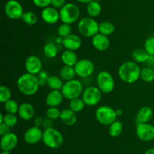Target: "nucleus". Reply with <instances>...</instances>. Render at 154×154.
Returning <instances> with one entry per match:
<instances>
[{
	"mask_svg": "<svg viewBox=\"0 0 154 154\" xmlns=\"http://www.w3.org/2000/svg\"><path fill=\"white\" fill-rule=\"evenodd\" d=\"M40 86L37 75H33L29 72L22 74L17 81L18 90L26 96H32L35 95Z\"/></svg>",
	"mask_w": 154,
	"mask_h": 154,
	"instance_id": "obj_1",
	"label": "nucleus"
},
{
	"mask_svg": "<svg viewBox=\"0 0 154 154\" xmlns=\"http://www.w3.org/2000/svg\"><path fill=\"white\" fill-rule=\"evenodd\" d=\"M141 70V69L138 63L134 60H127L120 66L118 69V75L124 82L132 84L139 79Z\"/></svg>",
	"mask_w": 154,
	"mask_h": 154,
	"instance_id": "obj_2",
	"label": "nucleus"
},
{
	"mask_svg": "<svg viewBox=\"0 0 154 154\" xmlns=\"http://www.w3.org/2000/svg\"><path fill=\"white\" fill-rule=\"evenodd\" d=\"M42 141L44 144L51 149H58L63 144L64 138L62 133L54 127L45 128L43 131Z\"/></svg>",
	"mask_w": 154,
	"mask_h": 154,
	"instance_id": "obj_3",
	"label": "nucleus"
},
{
	"mask_svg": "<svg viewBox=\"0 0 154 154\" xmlns=\"http://www.w3.org/2000/svg\"><path fill=\"white\" fill-rule=\"evenodd\" d=\"M84 90L81 82L76 79H74L70 81L66 82L63 84L61 91L64 96V98L71 101L75 98H80V96L82 95Z\"/></svg>",
	"mask_w": 154,
	"mask_h": 154,
	"instance_id": "obj_4",
	"label": "nucleus"
},
{
	"mask_svg": "<svg viewBox=\"0 0 154 154\" xmlns=\"http://www.w3.org/2000/svg\"><path fill=\"white\" fill-rule=\"evenodd\" d=\"M99 25L97 21L91 17H86L79 21L78 24V30L80 34L84 37L93 38L99 33Z\"/></svg>",
	"mask_w": 154,
	"mask_h": 154,
	"instance_id": "obj_5",
	"label": "nucleus"
},
{
	"mask_svg": "<svg viewBox=\"0 0 154 154\" xmlns=\"http://www.w3.org/2000/svg\"><path fill=\"white\" fill-rule=\"evenodd\" d=\"M60 21L63 24H73L80 17L79 8L74 3H66L60 10Z\"/></svg>",
	"mask_w": 154,
	"mask_h": 154,
	"instance_id": "obj_6",
	"label": "nucleus"
},
{
	"mask_svg": "<svg viewBox=\"0 0 154 154\" xmlns=\"http://www.w3.org/2000/svg\"><path fill=\"white\" fill-rule=\"evenodd\" d=\"M117 115L116 110L109 106H101L96 110V120L103 125H110L117 120Z\"/></svg>",
	"mask_w": 154,
	"mask_h": 154,
	"instance_id": "obj_7",
	"label": "nucleus"
},
{
	"mask_svg": "<svg viewBox=\"0 0 154 154\" xmlns=\"http://www.w3.org/2000/svg\"><path fill=\"white\" fill-rule=\"evenodd\" d=\"M96 84L99 90L104 94H109L114 91L115 81L113 75L106 70H102L98 73Z\"/></svg>",
	"mask_w": 154,
	"mask_h": 154,
	"instance_id": "obj_8",
	"label": "nucleus"
},
{
	"mask_svg": "<svg viewBox=\"0 0 154 154\" xmlns=\"http://www.w3.org/2000/svg\"><path fill=\"white\" fill-rule=\"evenodd\" d=\"M102 98V92L97 86H89L83 91L81 98L85 104L89 107H93L100 103Z\"/></svg>",
	"mask_w": 154,
	"mask_h": 154,
	"instance_id": "obj_9",
	"label": "nucleus"
},
{
	"mask_svg": "<svg viewBox=\"0 0 154 154\" xmlns=\"http://www.w3.org/2000/svg\"><path fill=\"white\" fill-rule=\"evenodd\" d=\"M76 75L81 78H87L93 75L95 70V65L89 59H81L74 66Z\"/></svg>",
	"mask_w": 154,
	"mask_h": 154,
	"instance_id": "obj_10",
	"label": "nucleus"
},
{
	"mask_svg": "<svg viewBox=\"0 0 154 154\" xmlns=\"http://www.w3.org/2000/svg\"><path fill=\"white\" fill-rule=\"evenodd\" d=\"M5 13L9 19L18 20L22 18L24 11L17 0H9L5 5Z\"/></svg>",
	"mask_w": 154,
	"mask_h": 154,
	"instance_id": "obj_11",
	"label": "nucleus"
},
{
	"mask_svg": "<svg viewBox=\"0 0 154 154\" xmlns=\"http://www.w3.org/2000/svg\"><path fill=\"white\" fill-rule=\"evenodd\" d=\"M135 133L139 140L144 142L151 141L154 139V125L149 122L138 123L135 128Z\"/></svg>",
	"mask_w": 154,
	"mask_h": 154,
	"instance_id": "obj_12",
	"label": "nucleus"
},
{
	"mask_svg": "<svg viewBox=\"0 0 154 154\" xmlns=\"http://www.w3.org/2000/svg\"><path fill=\"white\" fill-rule=\"evenodd\" d=\"M43 131L40 127L32 126L25 131L23 134V140L28 144H35L42 140Z\"/></svg>",
	"mask_w": 154,
	"mask_h": 154,
	"instance_id": "obj_13",
	"label": "nucleus"
},
{
	"mask_svg": "<svg viewBox=\"0 0 154 154\" xmlns=\"http://www.w3.org/2000/svg\"><path fill=\"white\" fill-rule=\"evenodd\" d=\"M25 69L26 72L38 75L42 70V61L35 55L29 56L25 61Z\"/></svg>",
	"mask_w": 154,
	"mask_h": 154,
	"instance_id": "obj_14",
	"label": "nucleus"
},
{
	"mask_svg": "<svg viewBox=\"0 0 154 154\" xmlns=\"http://www.w3.org/2000/svg\"><path fill=\"white\" fill-rule=\"evenodd\" d=\"M41 15L44 22L48 24H55L60 20V11L52 6L43 8Z\"/></svg>",
	"mask_w": 154,
	"mask_h": 154,
	"instance_id": "obj_15",
	"label": "nucleus"
},
{
	"mask_svg": "<svg viewBox=\"0 0 154 154\" xmlns=\"http://www.w3.org/2000/svg\"><path fill=\"white\" fill-rule=\"evenodd\" d=\"M18 143V137L14 133L10 132L2 136L0 140V147L2 150L11 151Z\"/></svg>",
	"mask_w": 154,
	"mask_h": 154,
	"instance_id": "obj_16",
	"label": "nucleus"
},
{
	"mask_svg": "<svg viewBox=\"0 0 154 154\" xmlns=\"http://www.w3.org/2000/svg\"><path fill=\"white\" fill-rule=\"evenodd\" d=\"M110 44H111V42L108 36L102 33H97L92 38V45L97 51H106L110 47Z\"/></svg>",
	"mask_w": 154,
	"mask_h": 154,
	"instance_id": "obj_17",
	"label": "nucleus"
},
{
	"mask_svg": "<svg viewBox=\"0 0 154 154\" xmlns=\"http://www.w3.org/2000/svg\"><path fill=\"white\" fill-rule=\"evenodd\" d=\"M63 96L60 90H51L47 95L45 103L49 107H58L63 103Z\"/></svg>",
	"mask_w": 154,
	"mask_h": 154,
	"instance_id": "obj_18",
	"label": "nucleus"
},
{
	"mask_svg": "<svg viewBox=\"0 0 154 154\" xmlns=\"http://www.w3.org/2000/svg\"><path fill=\"white\" fill-rule=\"evenodd\" d=\"M81 39L78 35L71 34L66 36L63 39V45L66 50H71V51H77L79 49L81 46Z\"/></svg>",
	"mask_w": 154,
	"mask_h": 154,
	"instance_id": "obj_19",
	"label": "nucleus"
},
{
	"mask_svg": "<svg viewBox=\"0 0 154 154\" xmlns=\"http://www.w3.org/2000/svg\"><path fill=\"white\" fill-rule=\"evenodd\" d=\"M17 113L23 120L29 121L35 117L34 107L29 103H23L20 105Z\"/></svg>",
	"mask_w": 154,
	"mask_h": 154,
	"instance_id": "obj_20",
	"label": "nucleus"
},
{
	"mask_svg": "<svg viewBox=\"0 0 154 154\" xmlns=\"http://www.w3.org/2000/svg\"><path fill=\"white\" fill-rule=\"evenodd\" d=\"M60 119L63 124L68 126H72L78 121V116L77 113L72 111L70 108H66L61 110Z\"/></svg>",
	"mask_w": 154,
	"mask_h": 154,
	"instance_id": "obj_21",
	"label": "nucleus"
},
{
	"mask_svg": "<svg viewBox=\"0 0 154 154\" xmlns=\"http://www.w3.org/2000/svg\"><path fill=\"white\" fill-rule=\"evenodd\" d=\"M153 116V110L148 106L142 107L138 111L136 115V121L138 123H147L152 119Z\"/></svg>",
	"mask_w": 154,
	"mask_h": 154,
	"instance_id": "obj_22",
	"label": "nucleus"
},
{
	"mask_svg": "<svg viewBox=\"0 0 154 154\" xmlns=\"http://www.w3.org/2000/svg\"><path fill=\"white\" fill-rule=\"evenodd\" d=\"M61 60L64 65L75 66L79 60H78V54L75 51L66 49L62 53Z\"/></svg>",
	"mask_w": 154,
	"mask_h": 154,
	"instance_id": "obj_23",
	"label": "nucleus"
},
{
	"mask_svg": "<svg viewBox=\"0 0 154 154\" xmlns=\"http://www.w3.org/2000/svg\"><path fill=\"white\" fill-rule=\"evenodd\" d=\"M59 75H60V78L65 82H68L74 79L75 75H77L75 67L74 66H67V65H64L60 69Z\"/></svg>",
	"mask_w": 154,
	"mask_h": 154,
	"instance_id": "obj_24",
	"label": "nucleus"
},
{
	"mask_svg": "<svg viewBox=\"0 0 154 154\" xmlns=\"http://www.w3.org/2000/svg\"><path fill=\"white\" fill-rule=\"evenodd\" d=\"M87 11L89 16L91 17V18H97L98 16L100 15L101 12H102V6L97 0H94V1L87 4Z\"/></svg>",
	"mask_w": 154,
	"mask_h": 154,
	"instance_id": "obj_25",
	"label": "nucleus"
},
{
	"mask_svg": "<svg viewBox=\"0 0 154 154\" xmlns=\"http://www.w3.org/2000/svg\"><path fill=\"white\" fill-rule=\"evenodd\" d=\"M132 56L134 61L138 63H141L147 62L150 55L147 54L144 48H136L133 51Z\"/></svg>",
	"mask_w": 154,
	"mask_h": 154,
	"instance_id": "obj_26",
	"label": "nucleus"
},
{
	"mask_svg": "<svg viewBox=\"0 0 154 154\" xmlns=\"http://www.w3.org/2000/svg\"><path fill=\"white\" fill-rule=\"evenodd\" d=\"M63 80L57 75H50L48 78L47 85L51 90H60L63 86Z\"/></svg>",
	"mask_w": 154,
	"mask_h": 154,
	"instance_id": "obj_27",
	"label": "nucleus"
},
{
	"mask_svg": "<svg viewBox=\"0 0 154 154\" xmlns=\"http://www.w3.org/2000/svg\"><path fill=\"white\" fill-rule=\"evenodd\" d=\"M58 48L54 42H48L43 47L44 54L48 58H54L58 54Z\"/></svg>",
	"mask_w": 154,
	"mask_h": 154,
	"instance_id": "obj_28",
	"label": "nucleus"
},
{
	"mask_svg": "<svg viewBox=\"0 0 154 154\" xmlns=\"http://www.w3.org/2000/svg\"><path fill=\"white\" fill-rule=\"evenodd\" d=\"M123 123L120 120H116L112 124L109 125L108 128V134L112 137H117L123 132Z\"/></svg>",
	"mask_w": 154,
	"mask_h": 154,
	"instance_id": "obj_29",
	"label": "nucleus"
},
{
	"mask_svg": "<svg viewBox=\"0 0 154 154\" xmlns=\"http://www.w3.org/2000/svg\"><path fill=\"white\" fill-rule=\"evenodd\" d=\"M114 30H115V27L114 24L110 21H102L99 25V33L107 36L113 34Z\"/></svg>",
	"mask_w": 154,
	"mask_h": 154,
	"instance_id": "obj_30",
	"label": "nucleus"
},
{
	"mask_svg": "<svg viewBox=\"0 0 154 154\" xmlns=\"http://www.w3.org/2000/svg\"><path fill=\"white\" fill-rule=\"evenodd\" d=\"M86 104L84 102L82 98H77L75 99H72L69 101V108H70L72 111L75 113H78L82 111L85 107Z\"/></svg>",
	"mask_w": 154,
	"mask_h": 154,
	"instance_id": "obj_31",
	"label": "nucleus"
},
{
	"mask_svg": "<svg viewBox=\"0 0 154 154\" xmlns=\"http://www.w3.org/2000/svg\"><path fill=\"white\" fill-rule=\"evenodd\" d=\"M140 78L145 82H152L154 80V70L150 67L143 68L141 70Z\"/></svg>",
	"mask_w": 154,
	"mask_h": 154,
	"instance_id": "obj_32",
	"label": "nucleus"
},
{
	"mask_svg": "<svg viewBox=\"0 0 154 154\" xmlns=\"http://www.w3.org/2000/svg\"><path fill=\"white\" fill-rule=\"evenodd\" d=\"M21 19L24 21L25 24L27 25L32 26L37 23L38 17L36 14H35L33 11H25L23 14Z\"/></svg>",
	"mask_w": 154,
	"mask_h": 154,
	"instance_id": "obj_33",
	"label": "nucleus"
},
{
	"mask_svg": "<svg viewBox=\"0 0 154 154\" xmlns=\"http://www.w3.org/2000/svg\"><path fill=\"white\" fill-rule=\"evenodd\" d=\"M4 107L6 113L16 114V113H18L20 105L16 101H14L13 99H11L9 101H8L6 103H5Z\"/></svg>",
	"mask_w": 154,
	"mask_h": 154,
	"instance_id": "obj_34",
	"label": "nucleus"
},
{
	"mask_svg": "<svg viewBox=\"0 0 154 154\" xmlns=\"http://www.w3.org/2000/svg\"><path fill=\"white\" fill-rule=\"evenodd\" d=\"M72 26L71 24H60L57 29V34L60 37L62 38H66V36H69L72 34Z\"/></svg>",
	"mask_w": 154,
	"mask_h": 154,
	"instance_id": "obj_35",
	"label": "nucleus"
},
{
	"mask_svg": "<svg viewBox=\"0 0 154 154\" xmlns=\"http://www.w3.org/2000/svg\"><path fill=\"white\" fill-rule=\"evenodd\" d=\"M11 99V91L8 87L2 85L0 87V102L5 104Z\"/></svg>",
	"mask_w": 154,
	"mask_h": 154,
	"instance_id": "obj_36",
	"label": "nucleus"
},
{
	"mask_svg": "<svg viewBox=\"0 0 154 154\" xmlns=\"http://www.w3.org/2000/svg\"><path fill=\"white\" fill-rule=\"evenodd\" d=\"M60 113H61V111L58 107H49L46 110L45 115L48 119H51V120H56V119H60Z\"/></svg>",
	"mask_w": 154,
	"mask_h": 154,
	"instance_id": "obj_37",
	"label": "nucleus"
},
{
	"mask_svg": "<svg viewBox=\"0 0 154 154\" xmlns=\"http://www.w3.org/2000/svg\"><path fill=\"white\" fill-rule=\"evenodd\" d=\"M17 117L16 114H13V113H6L4 115V119H3L2 123L6 124L10 127H14L17 123Z\"/></svg>",
	"mask_w": 154,
	"mask_h": 154,
	"instance_id": "obj_38",
	"label": "nucleus"
},
{
	"mask_svg": "<svg viewBox=\"0 0 154 154\" xmlns=\"http://www.w3.org/2000/svg\"><path fill=\"white\" fill-rule=\"evenodd\" d=\"M144 48L149 55H154V36H151L146 39Z\"/></svg>",
	"mask_w": 154,
	"mask_h": 154,
	"instance_id": "obj_39",
	"label": "nucleus"
},
{
	"mask_svg": "<svg viewBox=\"0 0 154 154\" xmlns=\"http://www.w3.org/2000/svg\"><path fill=\"white\" fill-rule=\"evenodd\" d=\"M37 76H38V79L40 85L44 86L45 85H47V82H48V78H49L50 75L47 71L42 70L38 74Z\"/></svg>",
	"mask_w": 154,
	"mask_h": 154,
	"instance_id": "obj_40",
	"label": "nucleus"
},
{
	"mask_svg": "<svg viewBox=\"0 0 154 154\" xmlns=\"http://www.w3.org/2000/svg\"><path fill=\"white\" fill-rule=\"evenodd\" d=\"M32 2L37 7L45 8L51 4V0H32Z\"/></svg>",
	"mask_w": 154,
	"mask_h": 154,
	"instance_id": "obj_41",
	"label": "nucleus"
},
{
	"mask_svg": "<svg viewBox=\"0 0 154 154\" xmlns=\"http://www.w3.org/2000/svg\"><path fill=\"white\" fill-rule=\"evenodd\" d=\"M66 0H51V6L57 9H61L66 5Z\"/></svg>",
	"mask_w": 154,
	"mask_h": 154,
	"instance_id": "obj_42",
	"label": "nucleus"
},
{
	"mask_svg": "<svg viewBox=\"0 0 154 154\" xmlns=\"http://www.w3.org/2000/svg\"><path fill=\"white\" fill-rule=\"evenodd\" d=\"M11 127L8 126L5 123H0V135L3 136L11 132Z\"/></svg>",
	"mask_w": 154,
	"mask_h": 154,
	"instance_id": "obj_43",
	"label": "nucleus"
},
{
	"mask_svg": "<svg viewBox=\"0 0 154 154\" xmlns=\"http://www.w3.org/2000/svg\"><path fill=\"white\" fill-rule=\"evenodd\" d=\"M44 119H42L41 116H35L33 118V125L36 127H41L43 125Z\"/></svg>",
	"mask_w": 154,
	"mask_h": 154,
	"instance_id": "obj_44",
	"label": "nucleus"
},
{
	"mask_svg": "<svg viewBox=\"0 0 154 154\" xmlns=\"http://www.w3.org/2000/svg\"><path fill=\"white\" fill-rule=\"evenodd\" d=\"M52 121L51 119H48V118H45L44 119V122H43V125L45 127V128H51L53 125L52 123Z\"/></svg>",
	"mask_w": 154,
	"mask_h": 154,
	"instance_id": "obj_45",
	"label": "nucleus"
},
{
	"mask_svg": "<svg viewBox=\"0 0 154 154\" xmlns=\"http://www.w3.org/2000/svg\"><path fill=\"white\" fill-rule=\"evenodd\" d=\"M77 2L80 3H84V4H88V3L94 1V0H76Z\"/></svg>",
	"mask_w": 154,
	"mask_h": 154,
	"instance_id": "obj_46",
	"label": "nucleus"
},
{
	"mask_svg": "<svg viewBox=\"0 0 154 154\" xmlns=\"http://www.w3.org/2000/svg\"><path fill=\"white\" fill-rule=\"evenodd\" d=\"M144 154H154V148H149V149H147Z\"/></svg>",
	"mask_w": 154,
	"mask_h": 154,
	"instance_id": "obj_47",
	"label": "nucleus"
},
{
	"mask_svg": "<svg viewBox=\"0 0 154 154\" xmlns=\"http://www.w3.org/2000/svg\"><path fill=\"white\" fill-rule=\"evenodd\" d=\"M116 113H117V116H121L122 115H123V110H120V109H117L116 110Z\"/></svg>",
	"mask_w": 154,
	"mask_h": 154,
	"instance_id": "obj_48",
	"label": "nucleus"
},
{
	"mask_svg": "<svg viewBox=\"0 0 154 154\" xmlns=\"http://www.w3.org/2000/svg\"><path fill=\"white\" fill-rule=\"evenodd\" d=\"M3 119H4V115L2 113H0V123H2Z\"/></svg>",
	"mask_w": 154,
	"mask_h": 154,
	"instance_id": "obj_49",
	"label": "nucleus"
},
{
	"mask_svg": "<svg viewBox=\"0 0 154 154\" xmlns=\"http://www.w3.org/2000/svg\"><path fill=\"white\" fill-rule=\"evenodd\" d=\"M0 154H11V151H4V150H2L1 153Z\"/></svg>",
	"mask_w": 154,
	"mask_h": 154,
	"instance_id": "obj_50",
	"label": "nucleus"
}]
</instances>
